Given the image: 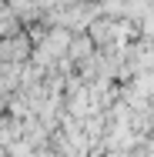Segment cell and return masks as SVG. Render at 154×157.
<instances>
[{"label": "cell", "instance_id": "obj_1", "mask_svg": "<svg viewBox=\"0 0 154 157\" xmlns=\"http://www.w3.org/2000/svg\"><path fill=\"white\" fill-rule=\"evenodd\" d=\"M67 44H70V33L67 30H54V33H47V40H40L37 57H40L44 63H50V60H57V57L67 54Z\"/></svg>", "mask_w": 154, "mask_h": 157}, {"label": "cell", "instance_id": "obj_3", "mask_svg": "<svg viewBox=\"0 0 154 157\" xmlns=\"http://www.w3.org/2000/svg\"><path fill=\"white\" fill-rule=\"evenodd\" d=\"M0 13H3V7H0Z\"/></svg>", "mask_w": 154, "mask_h": 157}, {"label": "cell", "instance_id": "obj_2", "mask_svg": "<svg viewBox=\"0 0 154 157\" xmlns=\"http://www.w3.org/2000/svg\"><path fill=\"white\" fill-rule=\"evenodd\" d=\"M30 54V40L24 33H14L7 40H0V63H20Z\"/></svg>", "mask_w": 154, "mask_h": 157}]
</instances>
